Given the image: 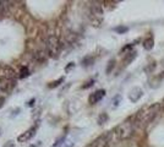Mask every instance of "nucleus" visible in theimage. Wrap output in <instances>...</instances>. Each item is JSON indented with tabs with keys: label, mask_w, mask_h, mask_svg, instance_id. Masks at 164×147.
<instances>
[{
	"label": "nucleus",
	"mask_w": 164,
	"mask_h": 147,
	"mask_svg": "<svg viewBox=\"0 0 164 147\" xmlns=\"http://www.w3.org/2000/svg\"><path fill=\"white\" fill-rule=\"evenodd\" d=\"M159 109H160V104H154V105L148 107L147 109H141L140 112H137V114L134 117L137 129L143 128L145 125L148 124L150 121H152L155 118V115L158 114Z\"/></svg>",
	"instance_id": "nucleus-1"
},
{
	"label": "nucleus",
	"mask_w": 164,
	"mask_h": 147,
	"mask_svg": "<svg viewBox=\"0 0 164 147\" xmlns=\"http://www.w3.org/2000/svg\"><path fill=\"white\" fill-rule=\"evenodd\" d=\"M136 130H137V126L135 124V120H134V117H132V118L125 120L119 126H117L113 130V134L118 140H124V138H127L131 135H134V133L136 131Z\"/></svg>",
	"instance_id": "nucleus-2"
},
{
	"label": "nucleus",
	"mask_w": 164,
	"mask_h": 147,
	"mask_svg": "<svg viewBox=\"0 0 164 147\" xmlns=\"http://www.w3.org/2000/svg\"><path fill=\"white\" fill-rule=\"evenodd\" d=\"M16 86V79H14L11 74H4V76L0 77V92L1 93H10Z\"/></svg>",
	"instance_id": "nucleus-3"
},
{
	"label": "nucleus",
	"mask_w": 164,
	"mask_h": 147,
	"mask_svg": "<svg viewBox=\"0 0 164 147\" xmlns=\"http://www.w3.org/2000/svg\"><path fill=\"white\" fill-rule=\"evenodd\" d=\"M37 128H38V124H36L33 128L28 129L27 131H24L22 135H20V136H19V138H17L19 142H26V141L31 140V138L36 135V130H37Z\"/></svg>",
	"instance_id": "nucleus-4"
},
{
	"label": "nucleus",
	"mask_w": 164,
	"mask_h": 147,
	"mask_svg": "<svg viewBox=\"0 0 164 147\" xmlns=\"http://www.w3.org/2000/svg\"><path fill=\"white\" fill-rule=\"evenodd\" d=\"M104 96H105V91H104V89H98V91H96L94 93H92L91 96H89V103H91V104H96L97 102H99Z\"/></svg>",
	"instance_id": "nucleus-5"
},
{
	"label": "nucleus",
	"mask_w": 164,
	"mask_h": 147,
	"mask_svg": "<svg viewBox=\"0 0 164 147\" xmlns=\"http://www.w3.org/2000/svg\"><path fill=\"white\" fill-rule=\"evenodd\" d=\"M142 96H143V91H142V89L138 88V87H135L132 91H131V93L129 94V98H130L131 102H137Z\"/></svg>",
	"instance_id": "nucleus-6"
},
{
	"label": "nucleus",
	"mask_w": 164,
	"mask_h": 147,
	"mask_svg": "<svg viewBox=\"0 0 164 147\" xmlns=\"http://www.w3.org/2000/svg\"><path fill=\"white\" fill-rule=\"evenodd\" d=\"M91 12L94 17H101L103 15V7L102 5H99V3H93L91 6Z\"/></svg>",
	"instance_id": "nucleus-7"
},
{
	"label": "nucleus",
	"mask_w": 164,
	"mask_h": 147,
	"mask_svg": "<svg viewBox=\"0 0 164 147\" xmlns=\"http://www.w3.org/2000/svg\"><path fill=\"white\" fill-rule=\"evenodd\" d=\"M136 52L134 50V52H130V53H127L126 55H125V58H124V63H125V65H129L131 61H132L135 58H136Z\"/></svg>",
	"instance_id": "nucleus-8"
},
{
	"label": "nucleus",
	"mask_w": 164,
	"mask_h": 147,
	"mask_svg": "<svg viewBox=\"0 0 164 147\" xmlns=\"http://www.w3.org/2000/svg\"><path fill=\"white\" fill-rule=\"evenodd\" d=\"M153 43H154L153 37H148L147 39H145V42H143V48L147 49V50H150V49L153 48Z\"/></svg>",
	"instance_id": "nucleus-9"
},
{
	"label": "nucleus",
	"mask_w": 164,
	"mask_h": 147,
	"mask_svg": "<svg viewBox=\"0 0 164 147\" xmlns=\"http://www.w3.org/2000/svg\"><path fill=\"white\" fill-rule=\"evenodd\" d=\"M64 77H60V79H58V80H56V81H54V82H52L50 85H49V87H50V88H55V87H58L61 82H64Z\"/></svg>",
	"instance_id": "nucleus-10"
},
{
	"label": "nucleus",
	"mask_w": 164,
	"mask_h": 147,
	"mask_svg": "<svg viewBox=\"0 0 164 147\" xmlns=\"http://www.w3.org/2000/svg\"><path fill=\"white\" fill-rule=\"evenodd\" d=\"M29 75V71H28V68H26L24 66L22 70H21V72H20V79H23V77H27Z\"/></svg>",
	"instance_id": "nucleus-11"
},
{
	"label": "nucleus",
	"mask_w": 164,
	"mask_h": 147,
	"mask_svg": "<svg viewBox=\"0 0 164 147\" xmlns=\"http://www.w3.org/2000/svg\"><path fill=\"white\" fill-rule=\"evenodd\" d=\"M106 119H108V115H106V114H102V115L99 117V119H98V122H99V124H103V121H105Z\"/></svg>",
	"instance_id": "nucleus-12"
},
{
	"label": "nucleus",
	"mask_w": 164,
	"mask_h": 147,
	"mask_svg": "<svg viewBox=\"0 0 164 147\" xmlns=\"http://www.w3.org/2000/svg\"><path fill=\"white\" fill-rule=\"evenodd\" d=\"M114 64H115V61H114V60H110V61H109V65H108V68H106V72H108V74H109L110 70L114 68Z\"/></svg>",
	"instance_id": "nucleus-13"
},
{
	"label": "nucleus",
	"mask_w": 164,
	"mask_h": 147,
	"mask_svg": "<svg viewBox=\"0 0 164 147\" xmlns=\"http://www.w3.org/2000/svg\"><path fill=\"white\" fill-rule=\"evenodd\" d=\"M64 140H65V137H61V138H59V140L56 141V143H54V146H53V147H58L60 143H64Z\"/></svg>",
	"instance_id": "nucleus-14"
},
{
	"label": "nucleus",
	"mask_w": 164,
	"mask_h": 147,
	"mask_svg": "<svg viewBox=\"0 0 164 147\" xmlns=\"http://www.w3.org/2000/svg\"><path fill=\"white\" fill-rule=\"evenodd\" d=\"M94 84V81L92 80V81H89V82H87V85H85V86H82V88H83V89H86V88H88V87H91L92 85Z\"/></svg>",
	"instance_id": "nucleus-15"
},
{
	"label": "nucleus",
	"mask_w": 164,
	"mask_h": 147,
	"mask_svg": "<svg viewBox=\"0 0 164 147\" xmlns=\"http://www.w3.org/2000/svg\"><path fill=\"white\" fill-rule=\"evenodd\" d=\"M14 146H15L14 141H7V142L4 145V147H14Z\"/></svg>",
	"instance_id": "nucleus-16"
},
{
	"label": "nucleus",
	"mask_w": 164,
	"mask_h": 147,
	"mask_svg": "<svg viewBox=\"0 0 164 147\" xmlns=\"http://www.w3.org/2000/svg\"><path fill=\"white\" fill-rule=\"evenodd\" d=\"M73 66H75V64H73V63H70L69 65H68V66L66 68H65V71H69L71 68H73Z\"/></svg>",
	"instance_id": "nucleus-17"
},
{
	"label": "nucleus",
	"mask_w": 164,
	"mask_h": 147,
	"mask_svg": "<svg viewBox=\"0 0 164 147\" xmlns=\"http://www.w3.org/2000/svg\"><path fill=\"white\" fill-rule=\"evenodd\" d=\"M115 31H118V32H125V31H127V28L126 27H118V28H115Z\"/></svg>",
	"instance_id": "nucleus-18"
},
{
	"label": "nucleus",
	"mask_w": 164,
	"mask_h": 147,
	"mask_svg": "<svg viewBox=\"0 0 164 147\" xmlns=\"http://www.w3.org/2000/svg\"><path fill=\"white\" fill-rule=\"evenodd\" d=\"M19 112H20V108H16L14 112H12V114H11V117H14V115H17L19 114Z\"/></svg>",
	"instance_id": "nucleus-19"
},
{
	"label": "nucleus",
	"mask_w": 164,
	"mask_h": 147,
	"mask_svg": "<svg viewBox=\"0 0 164 147\" xmlns=\"http://www.w3.org/2000/svg\"><path fill=\"white\" fill-rule=\"evenodd\" d=\"M4 102H5V98H4V97H0V108L3 107V104H4Z\"/></svg>",
	"instance_id": "nucleus-20"
},
{
	"label": "nucleus",
	"mask_w": 164,
	"mask_h": 147,
	"mask_svg": "<svg viewBox=\"0 0 164 147\" xmlns=\"http://www.w3.org/2000/svg\"><path fill=\"white\" fill-rule=\"evenodd\" d=\"M35 102H36V99H35V98H33V99H31V101L28 102V105H29V107H32V105L35 104Z\"/></svg>",
	"instance_id": "nucleus-21"
},
{
	"label": "nucleus",
	"mask_w": 164,
	"mask_h": 147,
	"mask_svg": "<svg viewBox=\"0 0 164 147\" xmlns=\"http://www.w3.org/2000/svg\"><path fill=\"white\" fill-rule=\"evenodd\" d=\"M163 109H164V101H163Z\"/></svg>",
	"instance_id": "nucleus-22"
},
{
	"label": "nucleus",
	"mask_w": 164,
	"mask_h": 147,
	"mask_svg": "<svg viewBox=\"0 0 164 147\" xmlns=\"http://www.w3.org/2000/svg\"><path fill=\"white\" fill-rule=\"evenodd\" d=\"M0 135H1V129H0Z\"/></svg>",
	"instance_id": "nucleus-23"
}]
</instances>
